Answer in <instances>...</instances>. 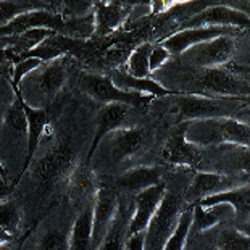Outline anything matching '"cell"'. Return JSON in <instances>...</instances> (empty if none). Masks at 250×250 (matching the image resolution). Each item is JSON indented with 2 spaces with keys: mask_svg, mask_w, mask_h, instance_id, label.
I'll use <instances>...</instances> for the list:
<instances>
[{
  "mask_svg": "<svg viewBox=\"0 0 250 250\" xmlns=\"http://www.w3.org/2000/svg\"><path fill=\"white\" fill-rule=\"evenodd\" d=\"M163 168L160 167H137L126 169L115 178V186L129 194H139L152 186L162 184Z\"/></svg>",
  "mask_w": 250,
  "mask_h": 250,
  "instance_id": "17",
  "label": "cell"
},
{
  "mask_svg": "<svg viewBox=\"0 0 250 250\" xmlns=\"http://www.w3.org/2000/svg\"><path fill=\"white\" fill-rule=\"evenodd\" d=\"M129 220L131 218H127L126 210L123 207H118V211H116L108 231L105 232L102 242L99 244L97 250H126Z\"/></svg>",
  "mask_w": 250,
  "mask_h": 250,
  "instance_id": "23",
  "label": "cell"
},
{
  "mask_svg": "<svg viewBox=\"0 0 250 250\" xmlns=\"http://www.w3.org/2000/svg\"><path fill=\"white\" fill-rule=\"evenodd\" d=\"M8 47H10V37H0V73L3 76L10 74V81H12V62L8 58Z\"/></svg>",
  "mask_w": 250,
  "mask_h": 250,
  "instance_id": "32",
  "label": "cell"
},
{
  "mask_svg": "<svg viewBox=\"0 0 250 250\" xmlns=\"http://www.w3.org/2000/svg\"><path fill=\"white\" fill-rule=\"evenodd\" d=\"M23 226V211L17 200L8 199L0 202V228L17 236Z\"/></svg>",
  "mask_w": 250,
  "mask_h": 250,
  "instance_id": "27",
  "label": "cell"
},
{
  "mask_svg": "<svg viewBox=\"0 0 250 250\" xmlns=\"http://www.w3.org/2000/svg\"><path fill=\"white\" fill-rule=\"evenodd\" d=\"M242 186H247V176L239 178L223 173H197L189 186L188 192L184 195V199L188 202H195L197 204V202L205 199V197L236 188H242Z\"/></svg>",
  "mask_w": 250,
  "mask_h": 250,
  "instance_id": "11",
  "label": "cell"
},
{
  "mask_svg": "<svg viewBox=\"0 0 250 250\" xmlns=\"http://www.w3.org/2000/svg\"><path fill=\"white\" fill-rule=\"evenodd\" d=\"M126 250H144V232L132 234L127 237Z\"/></svg>",
  "mask_w": 250,
  "mask_h": 250,
  "instance_id": "34",
  "label": "cell"
},
{
  "mask_svg": "<svg viewBox=\"0 0 250 250\" xmlns=\"http://www.w3.org/2000/svg\"><path fill=\"white\" fill-rule=\"evenodd\" d=\"M131 108L132 107L125 104H107V105H102V108H99L97 115H95V134H94L90 152L94 150V147L97 146L99 141L102 139L104 136H107L111 131L125 127V121L127 120V116H129Z\"/></svg>",
  "mask_w": 250,
  "mask_h": 250,
  "instance_id": "18",
  "label": "cell"
},
{
  "mask_svg": "<svg viewBox=\"0 0 250 250\" xmlns=\"http://www.w3.org/2000/svg\"><path fill=\"white\" fill-rule=\"evenodd\" d=\"M220 250H249V236L237 231H226L220 237Z\"/></svg>",
  "mask_w": 250,
  "mask_h": 250,
  "instance_id": "30",
  "label": "cell"
},
{
  "mask_svg": "<svg viewBox=\"0 0 250 250\" xmlns=\"http://www.w3.org/2000/svg\"><path fill=\"white\" fill-rule=\"evenodd\" d=\"M15 192V188L8 183L2 173H0V202L12 199V195Z\"/></svg>",
  "mask_w": 250,
  "mask_h": 250,
  "instance_id": "33",
  "label": "cell"
},
{
  "mask_svg": "<svg viewBox=\"0 0 250 250\" xmlns=\"http://www.w3.org/2000/svg\"><path fill=\"white\" fill-rule=\"evenodd\" d=\"M120 200L118 194L110 186H99L94 194L92 204V241H90V250H97L99 244L102 242L105 232L113 221L118 211Z\"/></svg>",
  "mask_w": 250,
  "mask_h": 250,
  "instance_id": "9",
  "label": "cell"
},
{
  "mask_svg": "<svg viewBox=\"0 0 250 250\" xmlns=\"http://www.w3.org/2000/svg\"><path fill=\"white\" fill-rule=\"evenodd\" d=\"M74 87L78 92L86 95L90 100L107 105V104H125L132 108H142L144 105L150 102V97H142V95L123 92L115 84L111 83L108 74L92 73L86 70H74Z\"/></svg>",
  "mask_w": 250,
  "mask_h": 250,
  "instance_id": "4",
  "label": "cell"
},
{
  "mask_svg": "<svg viewBox=\"0 0 250 250\" xmlns=\"http://www.w3.org/2000/svg\"><path fill=\"white\" fill-rule=\"evenodd\" d=\"M73 220L63 216L49 218L42 223L33 242V250H70V236Z\"/></svg>",
  "mask_w": 250,
  "mask_h": 250,
  "instance_id": "13",
  "label": "cell"
},
{
  "mask_svg": "<svg viewBox=\"0 0 250 250\" xmlns=\"http://www.w3.org/2000/svg\"><path fill=\"white\" fill-rule=\"evenodd\" d=\"M249 125L232 118H210L189 121L186 141L197 148L218 144H236L249 147Z\"/></svg>",
  "mask_w": 250,
  "mask_h": 250,
  "instance_id": "2",
  "label": "cell"
},
{
  "mask_svg": "<svg viewBox=\"0 0 250 250\" xmlns=\"http://www.w3.org/2000/svg\"><path fill=\"white\" fill-rule=\"evenodd\" d=\"M183 208V197L173 190H165L163 199L144 231V250H162L176 228Z\"/></svg>",
  "mask_w": 250,
  "mask_h": 250,
  "instance_id": "5",
  "label": "cell"
},
{
  "mask_svg": "<svg viewBox=\"0 0 250 250\" xmlns=\"http://www.w3.org/2000/svg\"><path fill=\"white\" fill-rule=\"evenodd\" d=\"M41 8H55V2H37V0H28V2L15 0L13 2V0H2L0 2V28L7 26L10 21H13L20 15Z\"/></svg>",
  "mask_w": 250,
  "mask_h": 250,
  "instance_id": "25",
  "label": "cell"
},
{
  "mask_svg": "<svg viewBox=\"0 0 250 250\" xmlns=\"http://www.w3.org/2000/svg\"><path fill=\"white\" fill-rule=\"evenodd\" d=\"M249 15L237 8L228 7V5H215L207 7L199 13L184 20L179 29H192V28H215V26H229V28H247Z\"/></svg>",
  "mask_w": 250,
  "mask_h": 250,
  "instance_id": "10",
  "label": "cell"
},
{
  "mask_svg": "<svg viewBox=\"0 0 250 250\" xmlns=\"http://www.w3.org/2000/svg\"><path fill=\"white\" fill-rule=\"evenodd\" d=\"M165 190H167V188L163 184H157L136 194V208L134 215L129 220V226H127V237L132 236V234L146 231L148 221L160 205Z\"/></svg>",
  "mask_w": 250,
  "mask_h": 250,
  "instance_id": "15",
  "label": "cell"
},
{
  "mask_svg": "<svg viewBox=\"0 0 250 250\" xmlns=\"http://www.w3.org/2000/svg\"><path fill=\"white\" fill-rule=\"evenodd\" d=\"M92 204L94 199H86L79 205V211L74 216L70 250H90L92 241Z\"/></svg>",
  "mask_w": 250,
  "mask_h": 250,
  "instance_id": "21",
  "label": "cell"
},
{
  "mask_svg": "<svg viewBox=\"0 0 250 250\" xmlns=\"http://www.w3.org/2000/svg\"><path fill=\"white\" fill-rule=\"evenodd\" d=\"M199 95L207 97H232V99H247L249 84L239 78L232 70L223 66L208 68L199 79Z\"/></svg>",
  "mask_w": 250,
  "mask_h": 250,
  "instance_id": "7",
  "label": "cell"
},
{
  "mask_svg": "<svg viewBox=\"0 0 250 250\" xmlns=\"http://www.w3.org/2000/svg\"><path fill=\"white\" fill-rule=\"evenodd\" d=\"M111 83L115 84V87H118L123 92L142 95V97H163V95H171L173 92L167 87H163L162 84H158L153 79L148 78H132L126 71L116 70L111 74H108Z\"/></svg>",
  "mask_w": 250,
  "mask_h": 250,
  "instance_id": "19",
  "label": "cell"
},
{
  "mask_svg": "<svg viewBox=\"0 0 250 250\" xmlns=\"http://www.w3.org/2000/svg\"><path fill=\"white\" fill-rule=\"evenodd\" d=\"M152 44H139L129 54L126 63V73L132 78H148L150 68H148V58H150Z\"/></svg>",
  "mask_w": 250,
  "mask_h": 250,
  "instance_id": "26",
  "label": "cell"
},
{
  "mask_svg": "<svg viewBox=\"0 0 250 250\" xmlns=\"http://www.w3.org/2000/svg\"><path fill=\"white\" fill-rule=\"evenodd\" d=\"M192 208H188L181 213L176 228L171 232V236L168 237V241L165 242L162 250H184L186 242H188V236L190 232V226H192Z\"/></svg>",
  "mask_w": 250,
  "mask_h": 250,
  "instance_id": "28",
  "label": "cell"
},
{
  "mask_svg": "<svg viewBox=\"0 0 250 250\" xmlns=\"http://www.w3.org/2000/svg\"><path fill=\"white\" fill-rule=\"evenodd\" d=\"M192 213L194 218L190 231L202 232L211 229L218 223L231 220V218L236 216V210L229 204H216L210 207H200L199 204H195L192 207Z\"/></svg>",
  "mask_w": 250,
  "mask_h": 250,
  "instance_id": "22",
  "label": "cell"
},
{
  "mask_svg": "<svg viewBox=\"0 0 250 250\" xmlns=\"http://www.w3.org/2000/svg\"><path fill=\"white\" fill-rule=\"evenodd\" d=\"M169 57H171V54H169L162 44L153 45L152 52H150V58H148V68H150V73L157 71L158 68L163 66L165 63L169 60Z\"/></svg>",
  "mask_w": 250,
  "mask_h": 250,
  "instance_id": "31",
  "label": "cell"
},
{
  "mask_svg": "<svg viewBox=\"0 0 250 250\" xmlns=\"http://www.w3.org/2000/svg\"><path fill=\"white\" fill-rule=\"evenodd\" d=\"M5 242H15V236H12L10 232L0 228V244H5Z\"/></svg>",
  "mask_w": 250,
  "mask_h": 250,
  "instance_id": "35",
  "label": "cell"
},
{
  "mask_svg": "<svg viewBox=\"0 0 250 250\" xmlns=\"http://www.w3.org/2000/svg\"><path fill=\"white\" fill-rule=\"evenodd\" d=\"M188 123L186 121L173 132L165 142L163 147V158L169 163L174 165H184V167H192L199 160V152L197 147L186 141V129H188Z\"/></svg>",
  "mask_w": 250,
  "mask_h": 250,
  "instance_id": "16",
  "label": "cell"
},
{
  "mask_svg": "<svg viewBox=\"0 0 250 250\" xmlns=\"http://www.w3.org/2000/svg\"><path fill=\"white\" fill-rule=\"evenodd\" d=\"M0 250H15L13 242H5V244H0Z\"/></svg>",
  "mask_w": 250,
  "mask_h": 250,
  "instance_id": "36",
  "label": "cell"
},
{
  "mask_svg": "<svg viewBox=\"0 0 250 250\" xmlns=\"http://www.w3.org/2000/svg\"><path fill=\"white\" fill-rule=\"evenodd\" d=\"M74 70L76 68L71 55L42 63L21 81L18 95L29 107L49 108L66 89Z\"/></svg>",
  "mask_w": 250,
  "mask_h": 250,
  "instance_id": "1",
  "label": "cell"
},
{
  "mask_svg": "<svg viewBox=\"0 0 250 250\" xmlns=\"http://www.w3.org/2000/svg\"><path fill=\"white\" fill-rule=\"evenodd\" d=\"M23 110L26 115V121H28V155H26V167H28V163L39 148L42 139H44L47 129H49L52 115L49 108H33L24 102Z\"/></svg>",
  "mask_w": 250,
  "mask_h": 250,
  "instance_id": "20",
  "label": "cell"
},
{
  "mask_svg": "<svg viewBox=\"0 0 250 250\" xmlns=\"http://www.w3.org/2000/svg\"><path fill=\"white\" fill-rule=\"evenodd\" d=\"M237 33V28L229 26H215V28H192V29H178L176 33L167 37L162 45L171 55H183L190 47H195L202 42L211 41L220 36H232Z\"/></svg>",
  "mask_w": 250,
  "mask_h": 250,
  "instance_id": "12",
  "label": "cell"
},
{
  "mask_svg": "<svg viewBox=\"0 0 250 250\" xmlns=\"http://www.w3.org/2000/svg\"><path fill=\"white\" fill-rule=\"evenodd\" d=\"M200 207H210L216 204H229L234 210L241 211V213H249V186H242V188H236L231 190H225V192L205 197L197 202Z\"/></svg>",
  "mask_w": 250,
  "mask_h": 250,
  "instance_id": "24",
  "label": "cell"
},
{
  "mask_svg": "<svg viewBox=\"0 0 250 250\" xmlns=\"http://www.w3.org/2000/svg\"><path fill=\"white\" fill-rule=\"evenodd\" d=\"M0 173H2V174H3V171H2V167H0Z\"/></svg>",
  "mask_w": 250,
  "mask_h": 250,
  "instance_id": "37",
  "label": "cell"
},
{
  "mask_svg": "<svg viewBox=\"0 0 250 250\" xmlns=\"http://www.w3.org/2000/svg\"><path fill=\"white\" fill-rule=\"evenodd\" d=\"M42 63L41 60H37V58H21V60H18L17 63H13V68H12V81H10V84H12V89L13 92L18 95V87L21 81L28 76V74H31L34 70H37Z\"/></svg>",
  "mask_w": 250,
  "mask_h": 250,
  "instance_id": "29",
  "label": "cell"
},
{
  "mask_svg": "<svg viewBox=\"0 0 250 250\" xmlns=\"http://www.w3.org/2000/svg\"><path fill=\"white\" fill-rule=\"evenodd\" d=\"M176 105L179 118L188 121L210 120V118H231L234 111L244 105V99L207 97V95H178Z\"/></svg>",
  "mask_w": 250,
  "mask_h": 250,
  "instance_id": "6",
  "label": "cell"
},
{
  "mask_svg": "<svg viewBox=\"0 0 250 250\" xmlns=\"http://www.w3.org/2000/svg\"><path fill=\"white\" fill-rule=\"evenodd\" d=\"M234 50H236V41L231 36H220L211 41L202 42L195 47H190L183 55L194 66L208 70V68L223 66L229 62L234 55Z\"/></svg>",
  "mask_w": 250,
  "mask_h": 250,
  "instance_id": "8",
  "label": "cell"
},
{
  "mask_svg": "<svg viewBox=\"0 0 250 250\" xmlns=\"http://www.w3.org/2000/svg\"><path fill=\"white\" fill-rule=\"evenodd\" d=\"M131 3L123 2H95L94 3V37L104 39L120 29L129 15ZM92 37V39H94Z\"/></svg>",
  "mask_w": 250,
  "mask_h": 250,
  "instance_id": "14",
  "label": "cell"
},
{
  "mask_svg": "<svg viewBox=\"0 0 250 250\" xmlns=\"http://www.w3.org/2000/svg\"><path fill=\"white\" fill-rule=\"evenodd\" d=\"M144 146V132L139 127H121L111 131L99 141L90 152L94 169L100 167L111 168L129 160Z\"/></svg>",
  "mask_w": 250,
  "mask_h": 250,
  "instance_id": "3",
  "label": "cell"
}]
</instances>
